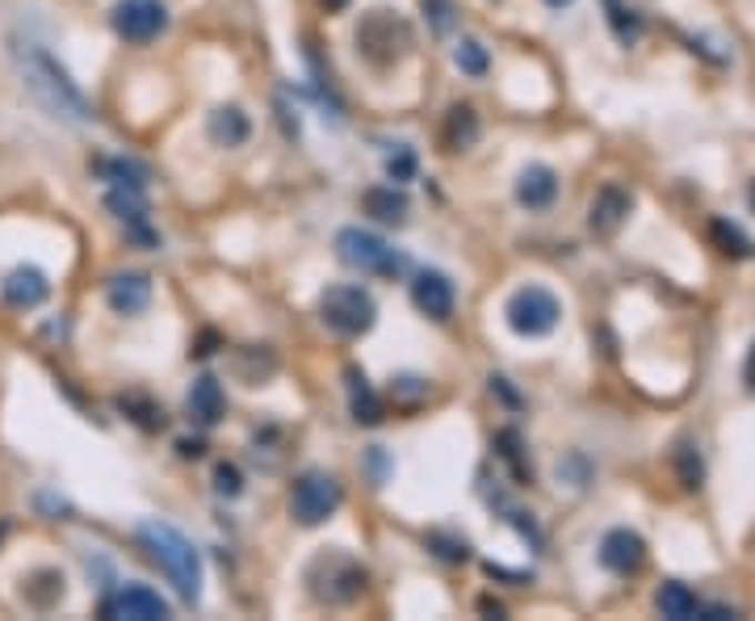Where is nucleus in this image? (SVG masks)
I'll use <instances>...</instances> for the list:
<instances>
[{
  "instance_id": "11",
  "label": "nucleus",
  "mask_w": 755,
  "mask_h": 621,
  "mask_svg": "<svg viewBox=\"0 0 755 621\" xmlns=\"http://www.w3.org/2000/svg\"><path fill=\"white\" fill-rule=\"evenodd\" d=\"M646 563V542L634 529H608L601 542V567L613 575H638Z\"/></svg>"
},
{
  "instance_id": "25",
  "label": "nucleus",
  "mask_w": 755,
  "mask_h": 621,
  "mask_svg": "<svg viewBox=\"0 0 755 621\" xmlns=\"http://www.w3.org/2000/svg\"><path fill=\"white\" fill-rule=\"evenodd\" d=\"M453 63H457L466 76H487V68H491L487 47H483V42H474V38H462V42L453 47Z\"/></svg>"
},
{
  "instance_id": "17",
  "label": "nucleus",
  "mask_w": 755,
  "mask_h": 621,
  "mask_svg": "<svg viewBox=\"0 0 755 621\" xmlns=\"http://www.w3.org/2000/svg\"><path fill=\"white\" fill-rule=\"evenodd\" d=\"M189 415L198 420V424H219L226 412V399H223V387H219V378L214 374H202L193 378V387H189V399H185Z\"/></svg>"
},
{
  "instance_id": "8",
  "label": "nucleus",
  "mask_w": 755,
  "mask_h": 621,
  "mask_svg": "<svg viewBox=\"0 0 755 621\" xmlns=\"http://www.w3.org/2000/svg\"><path fill=\"white\" fill-rule=\"evenodd\" d=\"M340 500H344V491H340V483L332 474L306 471L299 483H294V491H290V517H294L302 529H315L340 509Z\"/></svg>"
},
{
  "instance_id": "20",
  "label": "nucleus",
  "mask_w": 755,
  "mask_h": 621,
  "mask_svg": "<svg viewBox=\"0 0 755 621\" xmlns=\"http://www.w3.org/2000/svg\"><path fill=\"white\" fill-rule=\"evenodd\" d=\"M207 131H210V139H214L219 148H240L252 127H248V113L240 110V106H219V110L210 113Z\"/></svg>"
},
{
  "instance_id": "1",
  "label": "nucleus",
  "mask_w": 755,
  "mask_h": 621,
  "mask_svg": "<svg viewBox=\"0 0 755 621\" xmlns=\"http://www.w3.org/2000/svg\"><path fill=\"white\" fill-rule=\"evenodd\" d=\"M13 63H18L21 89L34 97V106L47 113V118L68 122V127L93 122L89 97L80 93V84L59 68L56 56H51L47 47H38V42H18V47H13Z\"/></svg>"
},
{
  "instance_id": "3",
  "label": "nucleus",
  "mask_w": 755,
  "mask_h": 621,
  "mask_svg": "<svg viewBox=\"0 0 755 621\" xmlns=\"http://www.w3.org/2000/svg\"><path fill=\"white\" fill-rule=\"evenodd\" d=\"M306 588L320 604H349L365 592V567L344 550H328L306 567Z\"/></svg>"
},
{
  "instance_id": "35",
  "label": "nucleus",
  "mask_w": 755,
  "mask_h": 621,
  "mask_svg": "<svg viewBox=\"0 0 755 621\" xmlns=\"http://www.w3.org/2000/svg\"><path fill=\"white\" fill-rule=\"evenodd\" d=\"M344 4H349V0H323V9H328V13H340Z\"/></svg>"
},
{
  "instance_id": "18",
  "label": "nucleus",
  "mask_w": 755,
  "mask_h": 621,
  "mask_svg": "<svg viewBox=\"0 0 755 621\" xmlns=\"http://www.w3.org/2000/svg\"><path fill=\"white\" fill-rule=\"evenodd\" d=\"M105 299L118 315H139L151 302V282L143 273H113L110 286H105Z\"/></svg>"
},
{
  "instance_id": "7",
  "label": "nucleus",
  "mask_w": 755,
  "mask_h": 621,
  "mask_svg": "<svg viewBox=\"0 0 755 621\" xmlns=\"http://www.w3.org/2000/svg\"><path fill=\"white\" fill-rule=\"evenodd\" d=\"M504 320L516 337H550L563 320V307L546 286H521L504 307Z\"/></svg>"
},
{
  "instance_id": "31",
  "label": "nucleus",
  "mask_w": 755,
  "mask_h": 621,
  "mask_svg": "<svg viewBox=\"0 0 755 621\" xmlns=\"http://www.w3.org/2000/svg\"><path fill=\"white\" fill-rule=\"evenodd\" d=\"M701 458H693V453H688V445H684V450H680V479H684V488H701Z\"/></svg>"
},
{
  "instance_id": "14",
  "label": "nucleus",
  "mask_w": 755,
  "mask_h": 621,
  "mask_svg": "<svg viewBox=\"0 0 755 621\" xmlns=\"http://www.w3.org/2000/svg\"><path fill=\"white\" fill-rule=\"evenodd\" d=\"M630 210H634V193L613 181V186H604L601 193H596V202L587 210V223H592L596 236H613V231H622Z\"/></svg>"
},
{
  "instance_id": "9",
  "label": "nucleus",
  "mask_w": 755,
  "mask_h": 621,
  "mask_svg": "<svg viewBox=\"0 0 755 621\" xmlns=\"http://www.w3.org/2000/svg\"><path fill=\"white\" fill-rule=\"evenodd\" d=\"M110 26L118 38L143 47V42H155L169 30V9L160 0H118L110 13Z\"/></svg>"
},
{
  "instance_id": "36",
  "label": "nucleus",
  "mask_w": 755,
  "mask_h": 621,
  "mask_svg": "<svg viewBox=\"0 0 755 621\" xmlns=\"http://www.w3.org/2000/svg\"><path fill=\"white\" fill-rule=\"evenodd\" d=\"M546 4H554V9H563V4H571V0H546Z\"/></svg>"
},
{
  "instance_id": "32",
  "label": "nucleus",
  "mask_w": 755,
  "mask_h": 621,
  "mask_svg": "<svg viewBox=\"0 0 755 621\" xmlns=\"http://www.w3.org/2000/svg\"><path fill=\"white\" fill-rule=\"evenodd\" d=\"M424 9H433L436 30H450V0H424Z\"/></svg>"
},
{
  "instance_id": "34",
  "label": "nucleus",
  "mask_w": 755,
  "mask_h": 621,
  "mask_svg": "<svg viewBox=\"0 0 755 621\" xmlns=\"http://www.w3.org/2000/svg\"><path fill=\"white\" fill-rule=\"evenodd\" d=\"M181 453H185V458H198L202 445H198V441H181Z\"/></svg>"
},
{
  "instance_id": "26",
  "label": "nucleus",
  "mask_w": 755,
  "mask_h": 621,
  "mask_svg": "<svg viewBox=\"0 0 755 621\" xmlns=\"http://www.w3.org/2000/svg\"><path fill=\"white\" fill-rule=\"evenodd\" d=\"M604 9H608V26H613V34L622 38V42H638L642 21H638L634 9H625L622 0H604Z\"/></svg>"
},
{
  "instance_id": "16",
  "label": "nucleus",
  "mask_w": 755,
  "mask_h": 621,
  "mask_svg": "<svg viewBox=\"0 0 755 621\" xmlns=\"http://www.w3.org/2000/svg\"><path fill=\"white\" fill-rule=\"evenodd\" d=\"M554 198H558V172L546 169V164H528V169L516 177V202H521V207L546 210Z\"/></svg>"
},
{
  "instance_id": "5",
  "label": "nucleus",
  "mask_w": 755,
  "mask_h": 621,
  "mask_svg": "<svg viewBox=\"0 0 755 621\" xmlns=\"http://www.w3.org/2000/svg\"><path fill=\"white\" fill-rule=\"evenodd\" d=\"M320 315L336 337H365L378 320V302L365 286H332L323 290Z\"/></svg>"
},
{
  "instance_id": "4",
  "label": "nucleus",
  "mask_w": 755,
  "mask_h": 621,
  "mask_svg": "<svg viewBox=\"0 0 755 621\" xmlns=\"http://www.w3.org/2000/svg\"><path fill=\"white\" fill-rule=\"evenodd\" d=\"M358 51L365 63L374 68H395L399 59L412 51V30L407 21L395 18L391 9H374L365 13V21L358 26Z\"/></svg>"
},
{
  "instance_id": "12",
  "label": "nucleus",
  "mask_w": 755,
  "mask_h": 621,
  "mask_svg": "<svg viewBox=\"0 0 755 621\" xmlns=\"http://www.w3.org/2000/svg\"><path fill=\"white\" fill-rule=\"evenodd\" d=\"M0 294H4L9 307H18V311H34V307L47 302L51 282H47V273H42L38 264H18V269H9V273H4Z\"/></svg>"
},
{
  "instance_id": "28",
  "label": "nucleus",
  "mask_w": 755,
  "mask_h": 621,
  "mask_svg": "<svg viewBox=\"0 0 755 621\" xmlns=\"http://www.w3.org/2000/svg\"><path fill=\"white\" fill-rule=\"evenodd\" d=\"M429 547H433L441 559H450V563H466V559H471V542H466V538L457 542V538H445V533H429Z\"/></svg>"
},
{
  "instance_id": "15",
  "label": "nucleus",
  "mask_w": 755,
  "mask_h": 621,
  "mask_svg": "<svg viewBox=\"0 0 755 621\" xmlns=\"http://www.w3.org/2000/svg\"><path fill=\"white\" fill-rule=\"evenodd\" d=\"M105 210H110L118 223H127L143 240L151 244V231H148V202H143V189H127V186H113L105 193Z\"/></svg>"
},
{
  "instance_id": "6",
  "label": "nucleus",
  "mask_w": 755,
  "mask_h": 621,
  "mask_svg": "<svg viewBox=\"0 0 755 621\" xmlns=\"http://www.w3.org/2000/svg\"><path fill=\"white\" fill-rule=\"evenodd\" d=\"M336 257L340 264L358 269V273H370V278H391L403 269V257L395 248L386 244L382 236L365 231V227H340L336 231Z\"/></svg>"
},
{
  "instance_id": "24",
  "label": "nucleus",
  "mask_w": 755,
  "mask_h": 621,
  "mask_svg": "<svg viewBox=\"0 0 755 621\" xmlns=\"http://www.w3.org/2000/svg\"><path fill=\"white\" fill-rule=\"evenodd\" d=\"M709 240L717 244L722 257H735V261H747L755 252L752 236H747L738 223H731V219H714V223H709Z\"/></svg>"
},
{
  "instance_id": "13",
  "label": "nucleus",
  "mask_w": 755,
  "mask_h": 621,
  "mask_svg": "<svg viewBox=\"0 0 755 621\" xmlns=\"http://www.w3.org/2000/svg\"><path fill=\"white\" fill-rule=\"evenodd\" d=\"M453 282L441 273V269H424V273H415L412 282V302L429 315V320H450L453 315Z\"/></svg>"
},
{
  "instance_id": "22",
  "label": "nucleus",
  "mask_w": 755,
  "mask_h": 621,
  "mask_svg": "<svg viewBox=\"0 0 755 621\" xmlns=\"http://www.w3.org/2000/svg\"><path fill=\"white\" fill-rule=\"evenodd\" d=\"M344 378H349V412H353V420H358V424H378V420H382V399L370 391L365 374L349 365Z\"/></svg>"
},
{
  "instance_id": "23",
  "label": "nucleus",
  "mask_w": 755,
  "mask_h": 621,
  "mask_svg": "<svg viewBox=\"0 0 755 621\" xmlns=\"http://www.w3.org/2000/svg\"><path fill=\"white\" fill-rule=\"evenodd\" d=\"M655 609H660L663 618H672V621H688V618H697V613H701L697 597H693V592H688L684 584H676V580H667V584L655 592Z\"/></svg>"
},
{
  "instance_id": "21",
  "label": "nucleus",
  "mask_w": 755,
  "mask_h": 621,
  "mask_svg": "<svg viewBox=\"0 0 755 621\" xmlns=\"http://www.w3.org/2000/svg\"><path fill=\"white\" fill-rule=\"evenodd\" d=\"M479 139V113L471 106H453L445 113V127H441V143L445 151H466Z\"/></svg>"
},
{
  "instance_id": "37",
  "label": "nucleus",
  "mask_w": 755,
  "mask_h": 621,
  "mask_svg": "<svg viewBox=\"0 0 755 621\" xmlns=\"http://www.w3.org/2000/svg\"><path fill=\"white\" fill-rule=\"evenodd\" d=\"M747 198H752V210H755V181H752V193H747Z\"/></svg>"
},
{
  "instance_id": "2",
  "label": "nucleus",
  "mask_w": 755,
  "mask_h": 621,
  "mask_svg": "<svg viewBox=\"0 0 755 621\" xmlns=\"http://www.w3.org/2000/svg\"><path fill=\"white\" fill-rule=\"evenodd\" d=\"M139 547L148 550L151 563L169 575V584L177 588L181 601H202V559H198V550L181 529L164 525V521H143L139 525Z\"/></svg>"
},
{
  "instance_id": "10",
  "label": "nucleus",
  "mask_w": 755,
  "mask_h": 621,
  "mask_svg": "<svg viewBox=\"0 0 755 621\" xmlns=\"http://www.w3.org/2000/svg\"><path fill=\"white\" fill-rule=\"evenodd\" d=\"M105 618L110 621H164L169 618V601L148 584H127L105 601Z\"/></svg>"
},
{
  "instance_id": "19",
  "label": "nucleus",
  "mask_w": 755,
  "mask_h": 621,
  "mask_svg": "<svg viewBox=\"0 0 755 621\" xmlns=\"http://www.w3.org/2000/svg\"><path fill=\"white\" fill-rule=\"evenodd\" d=\"M361 207H365V214H370V219H378V223H407V214H412L407 193H403V189H395V186L365 189Z\"/></svg>"
},
{
  "instance_id": "27",
  "label": "nucleus",
  "mask_w": 755,
  "mask_h": 621,
  "mask_svg": "<svg viewBox=\"0 0 755 621\" xmlns=\"http://www.w3.org/2000/svg\"><path fill=\"white\" fill-rule=\"evenodd\" d=\"M101 172L110 177L113 186H127V189H143L148 186V169L143 164H134V160H105Z\"/></svg>"
},
{
  "instance_id": "29",
  "label": "nucleus",
  "mask_w": 755,
  "mask_h": 621,
  "mask_svg": "<svg viewBox=\"0 0 755 621\" xmlns=\"http://www.w3.org/2000/svg\"><path fill=\"white\" fill-rule=\"evenodd\" d=\"M214 491H219V495H240V491H244V474H240V467L223 462V467L214 471Z\"/></svg>"
},
{
  "instance_id": "33",
  "label": "nucleus",
  "mask_w": 755,
  "mask_h": 621,
  "mask_svg": "<svg viewBox=\"0 0 755 621\" xmlns=\"http://www.w3.org/2000/svg\"><path fill=\"white\" fill-rule=\"evenodd\" d=\"M743 378H747V387L755 391V344H752V353H747V365H743Z\"/></svg>"
},
{
  "instance_id": "30",
  "label": "nucleus",
  "mask_w": 755,
  "mask_h": 621,
  "mask_svg": "<svg viewBox=\"0 0 755 621\" xmlns=\"http://www.w3.org/2000/svg\"><path fill=\"white\" fill-rule=\"evenodd\" d=\"M386 172H391V181H412L415 177V156L412 148H399L391 160H386Z\"/></svg>"
}]
</instances>
